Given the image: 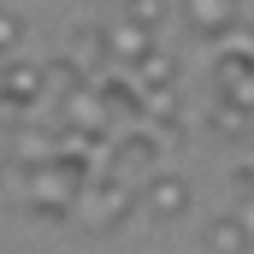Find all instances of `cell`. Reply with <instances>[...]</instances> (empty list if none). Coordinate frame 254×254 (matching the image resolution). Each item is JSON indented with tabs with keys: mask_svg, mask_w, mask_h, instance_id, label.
Here are the masks:
<instances>
[{
	"mask_svg": "<svg viewBox=\"0 0 254 254\" xmlns=\"http://www.w3.org/2000/svg\"><path fill=\"white\" fill-rule=\"evenodd\" d=\"M190 201L195 190L178 178V172H148L142 184H136V219H148V225H178V219H190Z\"/></svg>",
	"mask_w": 254,
	"mask_h": 254,
	"instance_id": "6da1fadb",
	"label": "cell"
},
{
	"mask_svg": "<svg viewBox=\"0 0 254 254\" xmlns=\"http://www.w3.org/2000/svg\"><path fill=\"white\" fill-rule=\"evenodd\" d=\"M83 195H89V225L107 237V231H119L130 213H136V190H130L125 172H89V184H83Z\"/></svg>",
	"mask_w": 254,
	"mask_h": 254,
	"instance_id": "7a4b0ae2",
	"label": "cell"
},
{
	"mask_svg": "<svg viewBox=\"0 0 254 254\" xmlns=\"http://www.w3.org/2000/svg\"><path fill=\"white\" fill-rule=\"evenodd\" d=\"M48 95V65H30V60H0V107L6 113H30L36 101Z\"/></svg>",
	"mask_w": 254,
	"mask_h": 254,
	"instance_id": "3957f363",
	"label": "cell"
},
{
	"mask_svg": "<svg viewBox=\"0 0 254 254\" xmlns=\"http://www.w3.org/2000/svg\"><path fill=\"white\" fill-rule=\"evenodd\" d=\"M213 89L225 101L249 107L254 101V48H225L219 42V54H213Z\"/></svg>",
	"mask_w": 254,
	"mask_h": 254,
	"instance_id": "277c9868",
	"label": "cell"
},
{
	"mask_svg": "<svg viewBox=\"0 0 254 254\" xmlns=\"http://www.w3.org/2000/svg\"><path fill=\"white\" fill-rule=\"evenodd\" d=\"M184 30L195 42H231L237 36V0H178Z\"/></svg>",
	"mask_w": 254,
	"mask_h": 254,
	"instance_id": "5b68a950",
	"label": "cell"
},
{
	"mask_svg": "<svg viewBox=\"0 0 254 254\" xmlns=\"http://www.w3.org/2000/svg\"><path fill=\"white\" fill-rule=\"evenodd\" d=\"M101 42H107V65H136L154 54V30L136 24V18H119V24H101Z\"/></svg>",
	"mask_w": 254,
	"mask_h": 254,
	"instance_id": "8992f818",
	"label": "cell"
},
{
	"mask_svg": "<svg viewBox=\"0 0 254 254\" xmlns=\"http://www.w3.org/2000/svg\"><path fill=\"white\" fill-rule=\"evenodd\" d=\"M160 166V142H154V130H130L113 142V172H125V178H148Z\"/></svg>",
	"mask_w": 254,
	"mask_h": 254,
	"instance_id": "52a82bcc",
	"label": "cell"
},
{
	"mask_svg": "<svg viewBox=\"0 0 254 254\" xmlns=\"http://www.w3.org/2000/svg\"><path fill=\"white\" fill-rule=\"evenodd\" d=\"M201 249H219V254H243V249H254V231L243 225V213H231V219H213V225L201 231Z\"/></svg>",
	"mask_w": 254,
	"mask_h": 254,
	"instance_id": "ba28073f",
	"label": "cell"
},
{
	"mask_svg": "<svg viewBox=\"0 0 254 254\" xmlns=\"http://www.w3.org/2000/svg\"><path fill=\"white\" fill-rule=\"evenodd\" d=\"M172 6H178V0H125V18L148 24V30L160 36V30H166V18H172Z\"/></svg>",
	"mask_w": 254,
	"mask_h": 254,
	"instance_id": "9c48e42d",
	"label": "cell"
},
{
	"mask_svg": "<svg viewBox=\"0 0 254 254\" xmlns=\"http://www.w3.org/2000/svg\"><path fill=\"white\" fill-rule=\"evenodd\" d=\"M24 36H30V24L12 12V6H0V60H12V54H24Z\"/></svg>",
	"mask_w": 254,
	"mask_h": 254,
	"instance_id": "30bf717a",
	"label": "cell"
},
{
	"mask_svg": "<svg viewBox=\"0 0 254 254\" xmlns=\"http://www.w3.org/2000/svg\"><path fill=\"white\" fill-rule=\"evenodd\" d=\"M136 71H142L136 83H178V60H172V54H148Z\"/></svg>",
	"mask_w": 254,
	"mask_h": 254,
	"instance_id": "8fae6325",
	"label": "cell"
},
{
	"mask_svg": "<svg viewBox=\"0 0 254 254\" xmlns=\"http://www.w3.org/2000/svg\"><path fill=\"white\" fill-rule=\"evenodd\" d=\"M213 130H219V136H237V130H243V107L219 95V107H213Z\"/></svg>",
	"mask_w": 254,
	"mask_h": 254,
	"instance_id": "7c38bea8",
	"label": "cell"
},
{
	"mask_svg": "<svg viewBox=\"0 0 254 254\" xmlns=\"http://www.w3.org/2000/svg\"><path fill=\"white\" fill-rule=\"evenodd\" d=\"M231 184H237L243 201H254V166H237V172H231Z\"/></svg>",
	"mask_w": 254,
	"mask_h": 254,
	"instance_id": "4fadbf2b",
	"label": "cell"
},
{
	"mask_svg": "<svg viewBox=\"0 0 254 254\" xmlns=\"http://www.w3.org/2000/svg\"><path fill=\"white\" fill-rule=\"evenodd\" d=\"M243 130H249V136H254V101H249V107H243Z\"/></svg>",
	"mask_w": 254,
	"mask_h": 254,
	"instance_id": "5bb4252c",
	"label": "cell"
}]
</instances>
